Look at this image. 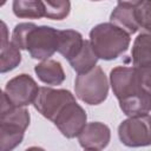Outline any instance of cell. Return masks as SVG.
<instances>
[{"label": "cell", "instance_id": "8", "mask_svg": "<svg viewBox=\"0 0 151 151\" xmlns=\"http://www.w3.org/2000/svg\"><path fill=\"white\" fill-rule=\"evenodd\" d=\"M39 87L34 79L28 74H19L11 79L6 87L5 94L17 106H26L34 101Z\"/></svg>", "mask_w": 151, "mask_h": 151}, {"label": "cell", "instance_id": "23", "mask_svg": "<svg viewBox=\"0 0 151 151\" xmlns=\"http://www.w3.org/2000/svg\"><path fill=\"white\" fill-rule=\"evenodd\" d=\"M6 1H7V0H1V6H2V5H5V2H6Z\"/></svg>", "mask_w": 151, "mask_h": 151}, {"label": "cell", "instance_id": "1", "mask_svg": "<svg viewBox=\"0 0 151 151\" xmlns=\"http://www.w3.org/2000/svg\"><path fill=\"white\" fill-rule=\"evenodd\" d=\"M12 42L19 50H27L33 59L46 60L58 47V31L50 26L22 22L14 27Z\"/></svg>", "mask_w": 151, "mask_h": 151}, {"label": "cell", "instance_id": "13", "mask_svg": "<svg viewBox=\"0 0 151 151\" xmlns=\"http://www.w3.org/2000/svg\"><path fill=\"white\" fill-rule=\"evenodd\" d=\"M34 72L38 78L48 85H60L65 80V73L59 61L46 59L35 65Z\"/></svg>", "mask_w": 151, "mask_h": 151}, {"label": "cell", "instance_id": "20", "mask_svg": "<svg viewBox=\"0 0 151 151\" xmlns=\"http://www.w3.org/2000/svg\"><path fill=\"white\" fill-rule=\"evenodd\" d=\"M136 15L139 28H143L145 33L151 34V0H143L139 5H137Z\"/></svg>", "mask_w": 151, "mask_h": 151}, {"label": "cell", "instance_id": "4", "mask_svg": "<svg viewBox=\"0 0 151 151\" xmlns=\"http://www.w3.org/2000/svg\"><path fill=\"white\" fill-rule=\"evenodd\" d=\"M120 142L126 146H145L151 144V116H133L118 127Z\"/></svg>", "mask_w": 151, "mask_h": 151}, {"label": "cell", "instance_id": "11", "mask_svg": "<svg viewBox=\"0 0 151 151\" xmlns=\"http://www.w3.org/2000/svg\"><path fill=\"white\" fill-rule=\"evenodd\" d=\"M110 20L116 26L120 27L129 34L136 33L139 29V24L136 15V6L118 4L111 13Z\"/></svg>", "mask_w": 151, "mask_h": 151}, {"label": "cell", "instance_id": "22", "mask_svg": "<svg viewBox=\"0 0 151 151\" xmlns=\"http://www.w3.org/2000/svg\"><path fill=\"white\" fill-rule=\"evenodd\" d=\"M143 0H118L119 4H124V5H131V6H137L142 2Z\"/></svg>", "mask_w": 151, "mask_h": 151}, {"label": "cell", "instance_id": "9", "mask_svg": "<svg viewBox=\"0 0 151 151\" xmlns=\"http://www.w3.org/2000/svg\"><path fill=\"white\" fill-rule=\"evenodd\" d=\"M110 129L99 122L88 123L78 134V140L81 147L86 150H101L110 142Z\"/></svg>", "mask_w": 151, "mask_h": 151}, {"label": "cell", "instance_id": "16", "mask_svg": "<svg viewBox=\"0 0 151 151\" xmlns=\"http://www.w3.org/2000/svg\"><path fill=\"white\" fill-rule=\"evenodd\" d=\"M131 55L133 66L151 64V34L143 32L136 38Z\"/></svg>", "mask_w": 151, "mask_h": 151}, {"label": "cell", "instance_id": "7", "mask_svg": "<svg viewBox=\"0 0 151 151\" xmlns=\"http://www.w3.org/2000/svg\"><path fill=\"white\" fill-rule=\"evenodd\" d=\"M86 112L74 101L68 103L54 118L53 123L67 138L78 136L86 125Z\"/></svg>", "mask_w": 151, "mask_h": 151}, {"label": "cell", "instance_id": "2", "mask_svg": "<svg viewBox=\"0 0 151 151\" xmlns=\"http://www.w3.org/2000/svg\"><path fill=\"white\" fill-rule=\"evenodd\" d=\"M90 41L98 58L112 60L127 50L130 45V35L114 24L104 22L91 29Z\"/></svg>", "mask_w": 151, "mask_h": 151}, {"label": "cell", "instance_id": "5", "mask_svg": "<svg viewBox=\"0 0 151 151\" xmlns=\"http://www.w3.org/2000/svg\"><path fill=\"white\" fill-rule=\"evenodd\" d=\"M73 94L67 90H54L50 87H39L38 94L33 101L34 107L45 118L54 120L58 113L68 103L74 101Z\"/></svg>", "mask_w": 151, "mask_h": 151}, {"label": "cell", "instance_id": "17", "mask_svg": "<svg viewBox=\"0 0 151 151\" xmlns=\"http://www.w3.org/2000/svg\"><path fill=\"white\" fill-rule=\"evenodd\" d=\"M25 129L7 124L0 123V151H9L13 150L17 145H19L24 138Z\"/></svg>", "mask_w": 151, "mask_h": 151}, {"label": "cell", "instance_id": "14", "mask_svg": "<svg viewBox=\"0 0 151 151\" xmlns=\"http://www.w3.org/2000/svg\"><path fill=\"white\" fill-rule=\"evenodd\" d=\"M120 110L129 117L146 114L151 111V94L143 92L130 98L119 100Z\"/></svg>", "mask_w": 151, "mask_h": 151}, {"label": "cell", "instance_id": "3", "mask_svg": "<svg viewBox=\"0 0 151 151\" xmlns=\"http://www.w3.org/2000/svg\"><path fill=\"white\" fill-rule=\"evenodd\" d=\"M77 97L86 104L98 105L109 93V81L99 66H94L86 73H79L74 81Z\"/></svg>", "mask_w": 151, "mask_h": 151}, {"label": "cell", "instance_id": "12", "mask_svg": "<svg viewBox=\"0 0 151 151\" xmlns=\"http://www.w3.org/2000/svg\"><path fill=\"white\" fill-rule=\"evenodd\" d=\"M84 44L83 37L79 32L73 29L58 31V47L57 51L67 60L78 54Z\"/></svg>", "mask_w": 151, "mask_h": 151}, {"label": "cell", "instance_id": "21", "mask_svg": "<svg viewBox=\"0 0 151 151\" xmlns=\"http://www.w3.org/2000/svg\"><path fill=\"white\" fill-rule=\"evenodd\" d=\"M137 71L139 83L142 87L151 94V64L143 65V66H133Z\"/></svg>", "mask_w": 151, "mask_h": 151}, {"label": "cell", "instance_id": "6", "mask_svg": "<svg viewBox=\"0 0 151 151\" xmlns=\"http://www.w3.org/2000/svg\"><path fill=\"white\" fill-rule=\"evenodd\" d=\"M110 83L113 94L118 100H123L132 96L146 92L139 83L138 74L134 67H114L110 73Z\"/></svg>", "mask_w": 151, "mask_h": 151}, {"label": "cell", "instance_id": "15", "mask_svg": "<svg viewBox=\"0 0 151 151\" xmlns=\"http://www.w3.org/2000/svg\"><path fill=\"white\" fill-rule=\"evenodd\" d=\"M97 60H98V55L94 52L91 41L84 40L81 50L78 52L76 57H73L68 61L74 71H77L78 73H86L96 66Z\"/></svg>", "mask_w": 151, "mask_h": 151}, {"label": "cell", "instance_id": "18", "mask_svg": "<svg viewBox=\"0 0 151 151\" xmlns=\"http://www.w3.org/2000/svg\"><path fill=\"white\" fill-rule=\"evenodd\" d=\"M13 13L18 18L39 19L45 17L42 0H13Z\"/></svg>", "mask_w": 151, "mask_h": 151}, {"label": "cell", "instance_id": "24", "mask_svg": "<svg viewBox=\"0 0 151 151\" xmlns=\"http://www.w3.org/2000/svg\"><path fill=\"white\" fill-rule=\"evenodd\" d=\"M92 1H100V0H92Z\"/></svg>", "mask_w": 151, "mask_h": 151}, {"label": "cell", "instance_id": "10", "mask_svg": "<svg viewBox=\"0 0 151 151\" xmlns=\"http://www.w3.org/2000/svg\"><path fill=\"white\" fill-rule=\"evenodd\" d=\"M7 27L5 22H1V53H0V71L2 73L15 68L21 61V54L19 48L7 39Z\"/></svg>", "mask_w": 151, "mask_h": 151}, {"label": "cell", "instance_id": "19", "mask_svg": "<svg viewBox=\"0 0 151 151\" xmlns=\"http://www.w3.org/2000/svg\"><path fill=\"white\" fill-rule=\"evenodd\" d=\"M45 7V17L53 20L65 19L71 9L70 0H42Z\"/></svg>", "mask_w": 151, "mask_h": 151}]
</instances>
